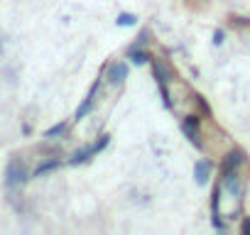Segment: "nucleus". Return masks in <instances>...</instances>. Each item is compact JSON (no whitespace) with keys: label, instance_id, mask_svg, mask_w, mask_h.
Listing matches in <instances>:
<instances>
[{"label":"nucleus","instance_id":"nucleus-6","mask_svg":"<svg viewBox=\"0 0 250 235\" xmlns=\"http://www.w3.org/2000/svg\"><path fill=\"white\" fill-rule=\"evenodd\" d=\"M93 93H96V86H93V91L83 98V103L79 105V110H76V120H81V118H86V115L91 113V108H93Z\"/></svg>","mask_w":250,"mask_h":235},{"label":"nucleus","instance_id":"nucleus-7","mask_svg":"<svg viewBox=\"0 0 250 235\" xmlns=\"http://www.w3.org/2000/svg\"><path fill=\"white\" fill-rule=\"evenodd\" d=\"M91 155H96V150H93V145H88V147H81L79 152H74V157L69 159V164H81V162H86Z\"/></svg>","mask_w":250,"mask_h":235},{"label":"nucleus","instance_id":"nucleus-3","mask_svg":"<svg viewBox=\"0 0 250 235\" xmlns=\"http://www.w3.org/2000/svg\"><path fill=\"white\" fill-rule=\"evenodd\" d=\"M208 176H211V162H208V159H199L196 167H194V179H196V184L204 186V184L208 181Z\"/></svg>","mask_w":250,"mask_h":235},{"label":"nucleus","instance_id":"nucleus-9","mask_svg":"<svg viewBox=\"0 0 250 235\" xmlns=\"http://www.w3.org/2000/svg\"><path fill=\"white\" fill-rule=\"evenodd\" d=\"M128 57H130V61H133V64H145V61L150 59V54H147V52H143V49H138V47H133V49L128 52Z\"/></svg>","mask_w":250,"mask_h":235},{"label":"nucleus","instance_id":"nucleus-12","mask_svg":"<svg viewBox=\"0 0 250 235\" xmlns=\"http://www.w3.org/2000/svg\"><path fill=\"white\" fill-rule=\"evenodd\" d=\"M223 42V30H216L213 32V44H221Z\"/></svg>","mask_w":250,"mask_h":235},{"label":"nucleus","instance_id":"nucleus-11","mask_svg":"<svg viewBox=\"0 0 250 235\" xmlns=\"http://www.w3.org/2000/svg\"><path fill=\"white\" fill-rule=\"evenodd\" d=\"M138 22V18L135 15H130V13H120L118 15V20H115V25L118 27H130V25H135Z\"/></svg>","mask_w":250,"mask_h":235},{"label":"nucleus","instance_id":"nucleus-1","mask_svg":"<svg viewBox=\"0 0 250 235\" xmlns=\"http://www.w3.org/2000/svg\"><path fill=\"white\" fill-rule=\"evenodd\" d=\"M27 181V167L22 164V162H18V159H13L10 164H8V169H5V186H20V184H25Z\"/></svg>","mask_w":250,"mask_h":235},{"label":"nucleus","instance_id":"nucleus-2","mask_svg":"<svg viewBox=\"0 0 250 235\" xmlns=\"http://www.w3.org/2000/svg\"><path fill=\"white\" fill-rule=\"evenodd\" d=\"M182 130H184V135L189 137V142H194L196 147L201 145V142H199V118H196V115H189V118H187V120L182 123Z\"/></svg>","mask_w":250,"mask_h":235},{"label":"nucleus","instance_id":"nucleus-10","mask_svg":"<svg viewBox=\"0 0 250 235\" xmlns=\"http://www.w3.org/2000/svg\"><path fill=\"white\" fill-rule=\"evenodd\" d=\"M66 133V123H57V125H52L47 133H44V137L47 140H57V137H62Z\"/></svg>","mask_w":250,"mask_h":235},{"label":"nucleus","instance_id":"nucleus-8","mask_svg":"<svg viewBox=\"0 0 250 235\" xmlns=\"http://www.w3.org/2000/svg\"><path fill=\"white\" fill-rule=\"evenodd\" d=\"M59 167V159H49V162H44V164H40L37 169H35V174L32 176H44V174H49V172H54Z\"/></svg>","mask_w":250,"mask_h":235},{"label":"nucleus","instance_id":"nucleus-4","mask_svg":"<svg viewBox=\"0 0 250 235\" xmlns=\"http://www.w3.org/2000/svg\"><path fill=\"white\" fill-rule=\"evenodd\" d=\"M125 76H128V64H125V61H115V64H110V71H108L110 83H118V81H123Z\"/></svg>","mask_w":250,"mask_h":235},{"label":"nucleus","instance_id":"nucleus-13","mask_svg":"<svg viewBox=\"0 0 250 235\" xmlns=\"http://www.w3.org/2000/svg\"><path fill=\"white\" fill-rule=\"evenodd\" d=\"M243 233H245V235H250V218H245V220H243Z\"/></svg>","mask_w":250,"mask_h":235},{"label":"nucleus","instance_id":"nucleus-5","mask_svg":"<svg viewBox=\"0 0 250 235\" xmlns=\"http://www.w3.org/2000/svg\"><path fill=\"white\" fill-rule=\"evenodd\" d=\"M243 159H245V155H243L240 150H233V152L226 157V162H223V172H233V169H238V167L243 164Z\"/></svg>","mask_w":250,"mask_h":235}]
</instances>
